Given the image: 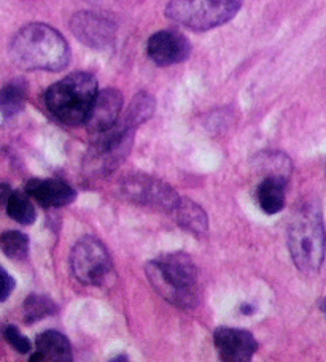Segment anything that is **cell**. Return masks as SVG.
<instances>
[{"label":"cell","instance_id":"cell-6","mask_svg":"<svg viewBox=\"0 0 326 362\" xmlns=\"http://www.w3.org/2000/svg\"><path fill=\"white\" fill-rule=\"evenodd\" d=\"M134 135L135 129L125 126L121 119L107 132L96 135L93 146L84 156V172L93 177H103L112 173L129 156L134 144Z\"/></svg>","mask_w":326,"mask_h":362},{"label":"cell","instance_id":"cell-10","mask_svg":"<svg viewBox=\"0 0 326 362\" xmlns=\"http://www.w3.org/2000/svg\"><path fill=\"white\" fill-rule=\"evenodd\" d=\"M147 53L156 66L169 67L186 61L191 54V43L179 30H159L148 38Z\"/></svg>","mask_w":326,"mask_h":362},{"label":"cell","instance_id":"cell-9","mask_svg":"<svg viewBox=\"0 0 326 362\" xmlns=\"http://www.w3.org/2000/svg\"><path fill=\"white\" fill-rule=\"evenodd\" d=\"M70 30L83 45L94 49H107L116 40L113 19L96 11H78L70 19Z\"/></svg>","mask_w":326,"mask_h":362},{"label":"cell","instance_id":"cell-7","mask_svg":"<svg viewBox=\"0 0 326 362\" xmlns=\"http://www.w3.org/2000/svg\"><path fill=\"white\" fill-rule=\"evenodd\" d=\"M72 274L84 286H106L113 278V262L107 248L94 237H84L70 253Z\"/></svg>","mask_w":326,"mask_h":362},{"label":"cell","instance_id":"cell-17","mask_svg":"<svg viewBox=\"0 0 326 362\" xmlns=\"http://www.w3.org/2000/svg\"><path fill=\"white\" fill-rule=\"evenodd\" d=\"M154 110H156L154 97L152 94L145 93V90H142V93L135 94L134 99L130 100L125 118L121 119V122L130 129H137L139 126H142L143 122H147L150 118H152Z\"/></svg>","mask_w":326,"mask_h":362},{"label":"cell","instance_id":"cell-21","mask_svg":"<svg viewBox=\"0 0 326 362\" xmlns=\"http://www.w3.org/2000/svg\"><path fill=\"white\" fill-rule=\"evenodd\" d=\"M0 250L13 261H24L29 255V237L19 230H9L0 235Z\"/></svg>","mask_w":326,"mask_h":362},{"label":"cell","instance_id":"cell-3","mask_svg":"<svg viewBox=\"0 0 326 362\" xmlns=\"http://www.w3.org/2000/svg\"><path fill=\"white\" fill-rule=\"evenodd\" d=\"M288 250L301 274L315 275L320 272L326 253V230L318 204L305 202L291 216Z\"/></svg>","mask_w":326,"mask_h":362},{"label":"cell","instance_id":"cell-5","mask_svg":"<svg viewBox=\"0 0 326 362\" xmlns=\"http://www.w3.org/2000/svg\"><path fill=\"white\" fill-rule=\"evenodd\" d=\"M242 0H171L166 16L194 32L220 28L237 15Z\"/></svg>","mask_w":326,"mask_h":362},{"label":"cell","instance_id":"cell-20","mask_svg":"<svg viewBox=\"0 0 326 362\" xmlns=\"http://www.w3.org/2000/svg\"><path fill=\"white\" fill-rule=\"evenodd\" d=\"M6 211H9L10 218L19 224L29 226L35 223L37 213L28 192H11L9 202H6Z\"/></svg>","mask_w":326,"mask_h":362},{"label":"cell","instance_id":"cell-8","mask_svg":"<svg viewBox=\"0 0 326 362\" xmlns=\"http://www.w3.org/2000/svg\"><path fill=\"white\" fill-rule=\"evenodd\" d=\"M125 196L135 204L154 206V209L172 213L179 205L180 197L171 186L147 175H133L123 185Z\"/></svg>","mask_w":326,"mask_h":362},{"label":"cell","instance_id":"cell-11","mask_svg":"<svg viewBox=\"0 0 326 362\" xmlns=\"http://www.w3.org/2000/svg\"><path fill=\"white\" fill-rule=\"evenodd\" d=\"M123 110V95L118 89L107 88L97 93L93 107L89 110V115L84 126L88 132L96 137L102 132H107L108 129L118 124L120 115Z\"/></svg>","mask_w":326,"mask_h":362},{"label":"cell","instance_id":"cell-2","mask_svg":"<svg viewBox=\"0 0 326 362\" xmlns=\"http://www.w3.org/2000/svg\"><path fill=\"white\" fill-rule=\"evenodd\" d=\"M148 281L156 293L181 310H193L199 303L198 269L185 253H169L150 261L145 267Z\"/></svg>","mask_w":326,"mask_h":362},{"label":"cell","instance_id":"cell-18","mask_svg":"<svg viewBox=\"0 0 326 362\" xmlns=\"http://www.w3.org/2000/svg\"><path fill=\"white\" fill-rule=\"evenodd\" d=\"M26 99H28V88L23 81H11L0 90V112L4 116L10 118V116L18 115L26 105Z\"/></svg>","mask_w":326,"mask_h":362},{"label":"cell","instance_id":"cell-24","mask_svg":"<svg viewBox=\"0 0 326 362\" xmlns=\"http://www.w3.org/2000/svg\"><path fill=\"white\" fill-rule=\"evenodd\" d=\"M15 289V280L9 272L0 267V302L6 300Z\"/></svg>","mask_w":326,"mask_h":362},{"label":"cell","instance_id":"cell-23","mask_svg":"<svg viewBox=\"0 0 326 362\" xmlns=\"http://www.w3.org/2000/svg\"><path fill=\"white\" fill-rule=\"evenodd\" d=\"M4 335H5L6 341H9V344L13 348H15L18 353L28 354L30 351V341H29V339L26 337V335H23L21 332H19L15 326L5 327Z\"/></svg>","mask_w":326,"mask_h":362},{"label":"cell","instance_id":"cell-26","mask_svg":"<svg viewBox=\"0 0 326 362\" xmlns=\"http://www.w3.org/2000/svg\"><path fill=\"white\" fill-rule=\"evenodd\" d=\"M320 308H322V312L325 313V316H326V299H323L322 300V303H320Z\"/></svg>","mask_w":326,"mask_h":362},{"label":"cell","instance_id":"cell-12","mask_svg":"<svg viewBox=\"0 0 326 362\" xmlns=\"http://www.w3.org/2000/svg\"><path fill=\"white\" fill-rule=\"evenodd\" d=\"M213 344L220 358L227 362H247L258 350V341L250 332L234 327H218L213 332Z\"/></svg>","mask_w":326,"mask_h":362},{"label":"cell","instance_id":"cell-16","mask_svg":"<svg viewBox=\"0 0 326 362\" xmlns=\"http://www.w3.org/2000/svg\"><path fill=\"white\" fill-rule=\"evenodd\" d=\"M285 187L286 183L279 178L266 177L257 189V199L266 215H276L285 206Z\"/></svg>","mask_w":326,"mask_h":362},{"label":"cell","instance_id":"cell-14","mask_svg":"<svg viewBox=\"0 0 326 362\" xmlns=\"http://www.w3.org/2000/svg\"><path fill=\"white\" fill-rule=\"evenodd\" d=\"M37 353L30 356V361H55L70 362L72 345L64 334L57 331H47L37 335Z\"/></svg>","mask_w":326,"mask_h":362},{"label":"cell","instance_id":"cell-15","mask_svg":"<svg viewBox=\"0 0 326 362\" xmlns=\"http://www.w3.org/2000/svg\"><path fill=\"white\" fill-rule=\"evenodd\" d=\"M172 215L181 228L190 230L196 235H204L208 230V219L206 211L201 206L188 199H180L179 205L175 206Z\"/></svg>","mask_w":326,"mask_h":362},{"label":"cell","instance_id":"cell-19","mask_svg":"<svg viewBox=\"0 0 326 362\" xmlns=\"http://www.w3.org/2000/svg\"><path fill=\"white\" fill-rule=\"evenodd\" d=\"M24 321L28 325H34V322L48 318L57 313V305L47 296L32 294L24 300Z\"/></svg>","mask_w":326,"mask_h":362},{"label":"cell","instance_id":"cell-4","mask_svg":"<svg viewBox=\"0 0 326 362\" xmlns=\"http://www.w3.org/2000/svg\"><path fill=\"white\" fill-rule=\"evenodd\" d=\"M97 81L91 74L75 72L50 86L45 103L55 118L67 126L84 124L96 95Z\"/></svg>","mask_w":326,"mask_h":362},{"label":"cell","instance_id":"cell-1","mask_svg":"<svg viewBox=\"0 0 326 362\" xmlns=\"http://www.w3.org/2000/svg\"><path fill=\"white\" fill-rule=\"evenodd\" d=\"M13 62L23 70L60 72L70 62V48L65 38L55 28L32 23L13 37L10 45Z\"/></svg>","mask_w":326,"mask_h":362},{"label":"cell","instance_id":"cell-13","mask_svg":"<svg viewBox=\"0 0 326 362\" xmlns=\"http://www.w3.org/2000/svg\"><path fill=\"white\" fill-rule=\"evenodd\" d=\"M26 192L45 209H57L75 200L74 187L62 180H30L26 185Z\"/></svg>","mask_w":326,"mask_h":362},{"label":"cell","instance_id":"cell-25","mask_svg":"<svg viewBox=\"0 0 326 362\" xmlns=\"http://www.w3.org/2000/svg\"><path fill=\"white\" fill-rule=\"evenodd\" d=\"M10 196H11L10 186L9 185H0V205L9 202Z\"/></svg>","mask_w":326,"mask_h":362},{"label":"cell","instance_id":"cell-22","mask_svg":"<svg viewBox=\"0 0 326 362\" xmlns=\"http://www.w3.org/2000/svg\"><path fill=\"white\" fill-rule=\"evenodd\" d=\"M261 164H263V169L269 172L266 177L279 178L285 181V183H288V178L293 170V164L288 156H285L282 153H269L264 154V159Z\"/></svg>","mask_w":326,"mask_h":362}]
</instances>
